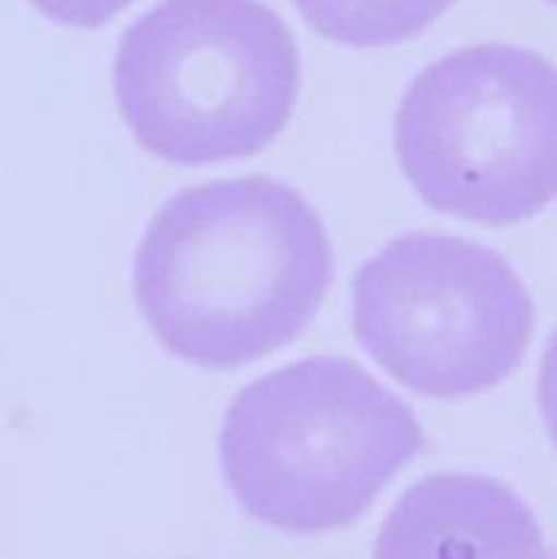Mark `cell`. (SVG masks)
Returning a JSON list of instances; mask_svg holds the SVG:
<instances>
[{
  "mask_svg": "<svg viewBox=\"0 0 557 559\" xmlns=\"http://www.w3.org/2000/svg\"><path fill=\"white\" fill-rule=\"evenodd\" d=\"M331 275L311 205L277 179L242 177L183 190L157 212L133 262V292L166 350L232 370L296 340Z\"/></svg>",
  "mask_w": 557,
  "mask_h": 559,
  "instance_id": "1",
  "label": "cell"
},
{
  "mask_svg": "<svg viewBox=\"0 0 557 559\" xmlns=\"http://www.w3.org/2000/svg\"><path fill=\"white\" fill-rule=\"evenodd\" d=\"M423 449L412 407L344 357L303 359L242 388L218 438L240 508L303 536L353 525Z\"/></svg>",
  "mask_w": 557,
  "mask_h": 559,
  "instance_id": "2",
  "label": "cell"
},
{
  "mask_svg": "<svg viewBox=\"0 0 557 559\" xmlns=\"http://www.w3.org/2000/svg\"><path fill=\"white\" fill-rule=\"evenodd\" d=\"M300 59L260 0H162L118 46L114 90L153 155L203 166L266 148L298 94Z\"/></svg>",
  "mask_w": 557,
  "mask_h": 559,
  "instance_id": "3",
  "label": "cell"
},
{
  "mask_svg": "<svg viewBox=\"0 0 557 559\" xmlns=\"http://www.w3.org/2000/svg\"><path fill=\"white\" fill-rule=\"evenodd\" d=\"M405 177L436 212L514 225L557 190V76L534 50L464 48L423 70L394 122Z\"/></svg>",
  "mask_w": 557,
  "mask_h": 559,
  "instance_id": "4",
  "label": "cell"
},
{
  "mask_svg": "<svg viewBox=\"0 0 557 559\" xmlns=\"http://www.w3.org/2000/svg\"><path fill=\"white\" fill-rule=\"evenodd\" d=\"M353 329L394 381L449 401L495 388L521 366L534 302L497 251L410 234L355 273Z\"/></svg>",
  "mask_w": 557,
  "mask_h": 559,
  "instance_id": "5",
  "label": "cell"
},
{
  "mask_svg": "<svg viewBox=\"0 0 557 559\" xmlns=\"http://www.w3.org/2000/svg\"><path fill=\"white\" fill-rule=\"evenodd\" d=\"M375 559H549L534 512L493 477L438 473L390 510Z\"/></svg>",
  "mask_w": 557,
  "mask_h": 559,
  "instance_id": "6",
  "label": "cell"
},
{
  "mask_svg": "<svg viewBox=\"0 0 557 559\" xmlns=\"http://www.w3.org/2000/svg\"><path fill=\"white\" fill-rule=\"evenodd\" d=\"M303 17L324 37L379 48L416 37L453 0H294Z\"/></svg>",
  "mask_w": 557,
  "mask_h": 559,
  "instance_id": "7",
  "label": "cell"
},
{
  "mask_svg": "<svg viewBox=\"0 0 557 559\" xmlns=\"http://www.w3.org/2000/svg\"><path fill=\"white\" fill-rule=\"evenodd\" d=\"M55 24L70 28H98L135 0H31Z\"/></svg>",
  "mask_w": 557,
  "mask_h": 559,
  "instance_id": "8",
  "label": "cell"
}]
</instances>
